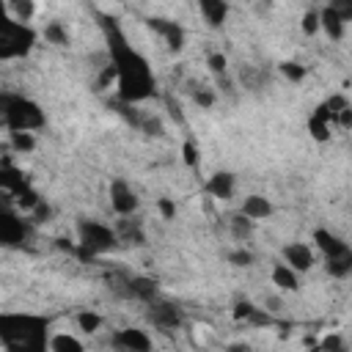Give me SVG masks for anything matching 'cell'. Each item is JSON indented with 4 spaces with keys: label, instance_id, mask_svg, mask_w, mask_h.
<instances>
[{
    "label": "cell",
    "instance_id": "6",
    "mask_svg": "<svg viewBox=\"0 0 352 352\" xmlns=\"http://www.w3.org/2000/svg\"><path fill=\"white\" fill-rule=\"evenodd\" d=\"M146 305H148L146 308V319L154 327H160V330H179L184 324V314H182L179 305H173L168 300H151Z\"/></svg>",
    "mask_w": 352,
    "mask_h": 352
},
{
    "label": "cell",
    "instance_id": "14",
    "mask_svg": "<svg viewBox=\"0 0 352 352\" xmlns=\"http://www.w3.org/2000/svg\"><path fill=\"white\" fill-rule=\"evenodd\" d=\"M198 11L209 28H223L228 16V0H198Z\"/></svg>",
    "mask_w": 352,
    "mask_h": 352
},
{
    "label": "cell",
    "instance_id": "21",
    "mask_svg": "<svg viewBox=\"0 0 352 352\" xmlns=\"http://www.w3.org/2000/svg\"><path fill=\"white\" fill-rule=\"evenodd\" d=\"M272 283L283 292H297L300 280H297V270H292L289 264H275L272 267Z\"/></svg>",
    "mask_w": 352,
    "mask_h": 352
},
{
    "label": "cell",
    "instance_id": "11",
    "mask_svg": "<svg viewBox=\"0 0 352 352\" xmlns=\"http://www.w3.org/2000/svg\"><path fill=\"white\" fill-rule=\"evenodd\" d=\"M283 258H286V264H289L292 270H297V272H308V270L314 267V250H311L305 242H289V245L283 248Z\"/></svg>",
    "mask_w": 352,
    "mask_h": 352
},
{
    "label": "cell",
    "instance_id": "32",
    "mask_svg": "<svg viewBox=\"0 0 352 352\" xmlns=\"http://www.w3.org/2000/svg\"><path fill=\"white\" fill-rule=\"evenodd\" d=\"M30 220H33L36 226H41V223H50V220H52V206H50V204L41 198V201H38V204L30 209Z\"/></svg>",
    "mask_w": 352,
    "mask_h": 352
},
{
    "label": "cell",
    "instance_id": "25",
    "mask_svg": "<svg viewBox=\"0 0 352 352\" xmlns=\"http://www.w3.org/2000/svg\"><path fill=\"white\" fill-rule=\"evenodd\" d=\"M8 143H11V148L19 151V154H28V151L36 148V138H33V132H25V129H14V132H8Z\"/></svg>",
    "mask_w": 352,
    "mask_h": 352
},
{
    "label": "cell",
    "instance_id": "18",
    "mask_svg": "<svg viewBox=\"0 0 352 352\" xmlns=\"http://www.w3.org/2000/svg\"><path fill=\"white\" fill-rule=\"evenodd\" d=\"M344 107H349L346 96H344V94H333V96H327V99H324L322 104H316L314 116H319V118H324V121L336 124V116H338V113H341Z\"/></svg>",
    "mask_w": 352,
    "mask_h": 352
},
{
    "label": "cell",
    "instance_id": "37",
    "mask_svg": "<svg viewBox=\"0 0 352 352\" xmlns=\"http://www.w3.org/2000/svg\"><path fill=\"white\" fill-rule=\"evenodd\" d=\"M327 6H330L344 22H352V0H327Z\"/></svg>",
    "mask_w": 352,
    "mask_h": 352
},
{
    "label": "cell",
    "instance_id": "45",
    "mask_svg": "<svg viewBox=\"0 0 352 352\" xmlns=\"http://www.w3.org/2000/svg\"><path fill=\"white\" fill-rule=\"evenodd\" d=\"M165 104H168V113H170V118H173L176 124H184V113H182L179 102H173V96H170V94L165 96Z\"/></svg>",
    "mask_w": 352,
    "mask_h": 352
},
{
    "label": "cell",
    "instance_id": "33",
    "mask_svg": "<svg viewBox=\"0 0 352 352\" xmlns=\"http://www.w3.org/2000/svg\"><path fill=\"white\" fill-rule=\"evenodd\" d=\"M110 82H118V69H116V63L102 66V72H99V77H96V91L107 88Z\"/></svg>",
    "mask_w": 352,
    "mask_h": 352
},
{
    "label": "cell",
    "instance_id": "46",
    "mask_svg": "<svg viewBox=\"0 0 352 352\" xmlns=\"http://www.w3.org/2000/svg\"><path fill=\"white\" fill-rule=\"evenodd\" d=\"M336 124H338L341 129H346V132L352 129V104H349V107H344V110L336 116Z\"/></svg>",
    "mask_w": 352,
    "mask_h": 352
},
{
    "label": "cell",
    "instance_id": "7",
    "mask_svg": "<svg viewBox=\"0 0 352 352\" xmlns=\"http://www.w3.org/2000/svg\"><path fill=\"white\" fill-rule=\"evenodd\" d=\"M30 234H33V228H30V223H28V220L16 217V214H14V212H8V209H3V212H0V242H3L6 248H14V245L28 242V239H30Z\"/></svg>",
    "mask_w": 352,
    "mask_h": 352
},
{
    "label": "cell",
    "instance_id": "5",
    "mask_svg": "<svg viewBox=\"0 0 352 352\" xmlns=\"http://www.w3.org/2000/svg\"><path fill=\"white\" fill-rule=\"evenodd\" d=\"M36 44V30L28 22L6 19L0 22V60L25 58Z\"/></svg>",
    "mask_w": 352,
    "mask_h": 352
},
{
    "label": "cell",
    "instance_id": "15",
    "mask_svg": "<svg viewBox=\"0 0 352 352\" xmlns=\"http://www.w3.org/2000/svg\"><path fill=\"white\" fill-rule=\"evenodd\" d=\"M157 289H160V283L154 278H146V275H132L129 278V297L132 300L151 302V300H157Z\"/></svg>",
    "mask_w": 352,
    "mask_h": 352
},
{
    "label": "cell",
    "instance_id": "48",
    "mask_svg": "<svg viewBox=\"0 0 352 352\" xmlns=\"http://www.w3.org/2000/svg\"><path fill=\"white\" fill-rule=\"evenodd\" d=\"M264 308L272 314V311H280V308H283V302H280L278 297H267V300H264Z\"/></svg>",
    "mask_w": 352,
    "mask_h": 352
},
{
    "label": "cell",
    "instance_id": "8",
    "mask_svg": "<svg viewBox=\"0 0 352 352\" xmlns=\"http://www.w3.org/2000/svg\"><path fill=\"white\" fill-rule=\"evenodd\" d=\"M146 25L162 36V41L168 44L170 52H182L184 50V28L179 22H170V19H162V16H148Z\"/></svg>",
    "mask_w": 352,
    "mask_h": 352
},
{
    "label": "cell",
    "instance_id": "35",
    "mask_svg": "<svg viewBox=\"0 0 352 352\" xmlns=\"http://www.w3.org/2000/svg\"><path fill=\"white\" fill-rule=\"evenodd\" d=\"M206 66H209V72L212 74H226V69H228V60H226V55L223 52H212L209 58H206Z\"/></svg>",
    "mask_w": 352,
    "mask_h": 352
},
{
    "label": "cell",
    "instance_id": "31",
    "mask_svg": "<svg viewBox=\"0 0 352 352\" xmlns=\"http://www.w3.org/2000/svg\"><path fill=\"white\" fill-rule=\"evenodd\" d=\"M77 327L91 336V333H96V330L102 327V316L94 314V311H80V314H77Z\"/></svg>",
    "mask_w": 352,
    "mask_h": 352
},
{
    "label": "cell",
    "instance_id": "42",
    "mask_svg": "<svg viewBox=\"0 0 352 352\" xmlns=\"http://www.w3.org/2000/svg\"><path fill=\"white\" fill-rule=\"evenodd\" d=\"M182 160H184L190 168H195V165H198V148H195V143H192V140H184V146H182Z\"/></svg>",
    "mask_w": 352,
    "mask_h": 352
},
{
    "label": "cell",
    "instance_id": "47",
    "mask_svg": "<svg viewBox=\"0 0 352 352\" xmlns=\"http://www.w3.org/2000/svg\"><path fill=\"white\" fill-rule=\"evenodd\" d=\"M242 82H245L250 91H256V88H258V74H256L253 69H245V72H242Z\"/></svg>",
    "mask_w": 352,
    "mask_h": 352
},
{
    "label": "cell",
    "instance_id": "40",
    "mask_svg": "<svg viewBox=\"0 0 352 352\" xmlns=\"http://www.w3.org/2000/svg\"><path fill=\"white\" fill-rule=\"evenodd\" d=\"M253 302L250 300H239V302H234V311H231V316L236 319V322H248V316L253 314Z\"/></svg>",
    "mask_w": 352,
    "mask_h": 352
},
{
    "label": "cell",
    "instance_id": "23",
    "mask_svg": "<svg viewBox=\"0 0 352 352\" xmlns=\"http://www.w3.org/2000/svg\"><path fill=\"white\" fill-rule=\"evenodd\" d=\"M107 107H110L113 113H118V116H121L126 124H132L135 129H140L143 116L135 110V104H132V102H124V99H118V96H116V99H110V102H107Z\"/></svg>",
    "mask_w": 352,
    "mask_h": 352
},
{
    "label": "cell",
    "instance_id": "12",
    "mask_svg": "<svg viewBox=\"0 0 352 352\" xmlns=\"http://www.w3.org/2000/svg\"><path fill=\"white\" fill-rule=\"evenodd\" d=\"M234 187H236V176L228 173V170H217L206 179L204 190L212 195V198H220V201H228L234 195Z\"/></svg>",
    "mask_w": 352,
    "mask_h": 352
},
{
    "label": "cell",
    "instance_id": "20",
    "mask_svg": "<svg viewBox=\"0 0 352 352\" xmlns=\"http://www.w3.org/2000/svg\"><path fill=\"white\" fill-rule=\"evenodd\" d=\"M228 231H231V236H234L236 242L250 239V236H253V217H248V214L239 209L236 214L228 217Z\"/></svg>",
    "mask_w": 352,
    "mask_h": 352
},
{
    "label": "cell",
    "instance_id": "16",
    "mask_svg": "<svg viewBox=\"0 0 352 352\" xmlns=\"http://www.w3.org/2000/svg\"><path fill=\"white\" fill-rule=\"evenodd\" d=\"M314 242L322 250V256H338V253H346L349 250V245L344 239H338L336 234H330L327 228H316L314 231Z\"/></svg>",
    "mask_w": 352,
    "mask_h": 352
},
{
    "label": "cell",
    "instance_id": "2",
    "mask_svg": "<svg viewBox=\"0 0 352 352\" xmlns=\"http://www.w3.org/2000/svg\"><path fill=\"white\" fill-rule=\"evenodd\" d=\"M47 344V319L28 314L0 319V346L6 352H44Z\"/></svg>",
    "mask_w": 352,
    "mask_h": 352
},
{
    "label": "cell",
    "instance_id": "34",
    "mask_svg": "<svg viewBox=\"0 0 352 352\" xmlns=\"http://www.w3.org/2000/svg\"><path fill=\"white\" fill-rule=\"evenodd\" d=\"M214 99H217V96H214L212 88H201V85H198V91H192V102H195L198 107H204V110H209V107L214 104Z\"/></svg>",
    "mask_w": 352,
    "mask_h": 352
},
{
    "label": "cell",
    "instance_id": "43",
    "mask_svg": "<svg viewBox=\"0 0 352 352\" xmlns=\"http://www.w3.org/2000/svg\"><path fill=\"white\" fill-rule=\"evenodd\" d=\"M157 209H160V214H162L165 220H173V217H176V204H173L170 198H157Z\"/></svg>",
    "mask_w": 352,
    "mask_h": 352
},
{
    "label": "cell",
    "instance_id": "13",
    "mask_svg": "<svg viewBox=\"0 0 352 352\" xmlns=\"http://www.w3.org/2000/svg\"><path fill=\"white\" fill-rule=\"evenodd\" d=\"M116 234H118V239L124 245H138V248L146 245V234L140 228V220H132L129 214H121V220L116 226Z\"/></svg>",
    "mask_w": 352,
    "mask_h": 352
},
{
    "label": "cell",
    "instance_id": "9",
    "mask_svg": "<svg viewBox=\"0 0 352 352\" xmlns=\"http://www.w3.org/2000/svg\"><path fill=\"white\" fill-rule=\"evenodd\" d=\"M110 346L113 349H124V352H148L151 349V338L138 327H124V330L113 333Z\"/></svg>",
    "mask_w": 352,
    "mask_h": 352
},
{
    "label": "cell",
    "instance_id": "39",
    "mask_svg": "<svg viewBox=\"0 0 352 352\" xmlns=\"http://www.w3.org/2000/svg\"><path fill=\"white\" fill-rule=\"evenodd\" d=\"M228 264H234V267H250L253 264V253L250 250H231L228 253Z\"/></svg>",
    "mask_w": 352,
    "mask_h": 352
},
{
    "label": "cell",
    "instance_id": "27",
    "mask_svg": "<svg viewBox=\"0 0 352 352\" xmlns=\"http://www.w3.org/2000/svg\"><path fill=\"white\" fill-rule=\"evenodd\" d=\"M308 135L316 140V143H327L330 140V121H324V118H319V116H311L308 118Z\"/></svg>",
    "mask_w": 352,
    "mask_h": 352
},
{
    "label": "cell",
    "instance_id": "30",
    "mask_svg": "<svg viewBox=\"0 0 352 352\" xmlns=\"http://www.w3.org/2000/svg\"><path fill=\"white\" fill-rule=\"evenodd\" d=\"M278 69H280V74H283L286 80H292V82H302V80L308 77V69H305L302 63H297V60H283Z\"/></svg>",
    "mask_w": 352,
    "mask_h": 352
},
{
    "label": "cell",
    "instance_id": "22",
    "mask_svg": "<svg viewBox=\"0 0 352 352\" xmlns=\"http://www.w3.org/2000/svg\"><path fill=\"white\" fill-rule=\"evenodd\" d=\"M242 212H245L248 217H253V220H264V217L272 214V204H270L264 195H248V198L242 201Z\"/></svg>",
    "mask_w": 352,
    "mask_h": 352
},
{
    "label": "cell",
    "instance_id": "3",
    "mask_svg": "<svg viewBox=\"0 0 352 352\" xmlns=\"http://www.w3.org/2000/svg\"><path fill=\"white\" fill-rule=\"evenodd\" d=\"M121 245L116 228L99 223V220H88V217H80L77 220V256L82 261H91L102 253H110Z\"/></svg>",
    "mask_w": 352,
    "mask_h": 352
},
{
    "label": "cell",
    "instance_id": "28",
    "mask_svg": "<svg viewBox=\"0 0 352 352\" xmlns=\"http://www.w3.org/2000/svg\"><path fill=\"white\" fill-rule=\"evenodd\" d=\"M44 38L50 44H55V47H69V33H66V28L60 22H50L44 28Z\"/></svg>",
    "mask_w": 352,
    "mask_h": 352
},
{
    "label": "cell",
    "instance_id": "38",
    "mask_svg": "<svg viewBox=\"0 0 352 352\" xmlns=\"http://www.w3.org/2000/svg\"><path fill=\"white\" fill-rule=\"evenodd\" d=\"M140 129H143L148 138H162V135H165V129H162V121H160V118H146V116H143Z\"/></svg>",
    "mask_w": 352,
    "mask_h": 352
},
{
    "label": "cell",
    "instance_id": "44",
    "mask_svg": "<svg viewBox=\"0 0 352 352\" xmlns=\"http://www.w3.org/2000/svg\"><path fill=\"white\" fill-rule=\"evenodd\" d=\"M344 346H346L344 338L336 336V333H330V336H324V338L319 341V349H333V352H336V349H344Z\"/></svg>",
    "mask_w": 352,
    "mask_h": 352
},
{
    "label": "cell",
    "instance_id": "41",
    "mask_svg": "<svg viewBox=\"0 0 352 352\" xmlns=\"http://www.w3.org/2000/svg\"><path fill=\"white\" fill-rule=\"evenodd\" d=\"M248 324H253V327H267V324H272V316H270L267 308H253V314L248 316Z\"/></svg>",
    "mask_w": 352,
    "mask_h": 352
},
{
    "label": "cell",
    "instance_id": "29",
    "mask_svg": "<svg viewBox=\"0 0 352 352\" xmlns=\"http://www.w3.org/2000/svg\"><path fill=\"white\" fill-rule=\"evenodd\" d=\"M8 8L14 14V19H19V22H28L36 14V3L33 0H8Z\"/></svg>",
    "mask_w": 352,
    "mask_h": 352
},
{
    "label": "cell",
    "instance_id": "24",
    "mask_svg": "<svg viewBox=\"0 0 352 352\" xmlns=\"http://www.w3.org/2000/svg\"><path fill=\"white\" fill-rule=\"evenodd\" d=\"M50 352H82V341H77L74 336H66V333H58L50 338L47 344Z\"/></svg>",
    "mask_w": 352,
    "mask_h": 352
},
{
    "label": "cell",
    "instance_id": "1",
    "mask_svg": "<svg viewBox=\"0 0 352 352\" xmlns=\"http://www.w3.org/2000/svg\"><path fill=\"white\" fill-rule=\"evenodd\" d=\"M96 19H99V28L107 38L110 63H116V69H118V99L132 102V104L148 99L154 94V74H151L148 60L138 50H132V44L121 33L116 16L96 14Z\"/></svg>",
    "mask_w": 352,
    "mask_h": 352
},
{
    "label": "cell",
    "instance_id": "19",
    "mask_svg": "<svg viewBox=\"0 0 352 352\" xmlns=\"http://www.w3.org/2000/svg\"><path fill=\"white\" fill-rule=\"evenodd\" d=\"M324 272L330 278H346V275H352V250L338 253V256H324Z\"/></svg>",
    "mask_w": 352,
    "mask_h": 352
},
{
    "label": "cell",
    "instance_id": "26",
    "mask_svg": "<svg viewBox=\"0 0 352 352\" xmlns=\"http://www.w3.org/2000/svg\"><path fill=\"white\" fill-rule=\"evenodd\" d=\"M11 198H14V204H16V209H22V212H30L38 201H41V195L30 187V184H25L22 190H16V192H11Z\"/></svg>",
    "mask_w": 352,
    "mask_h": 352
},
{
    "label": "cell",
    "instance_id": "36",
    "mask_svg": "<svg viewBox=\"0 0 352 352\" xmlns=\"http://www.w3.org/2000/svg\"><path fill=\"white\" fill-rule=\"evenodd\" d=\"M300 28H302L305 36H314L319 30V14L316 11H305L302 19H300Z\"/></svg>",
    "mask_w": 352,
    "mask_h": 352
},
{
    "label": "cell",
    "instance_id": "4",
    "mask_svg": "<svg viewBox=\"0 0 352 352\" xmlns=\"http://www.w3.org/2000/svg\"><path fill=\"white\" fill-rule=\"evenodd\" d=\"M0 113H3V126L8 132H14V129L33 132V129H41L47 124L44 110L33 99H25L19 94H3L0 96Z\"/></svg>",
    "mask_w": 352,
    "mask_h": 352
},
{
    "label": "cell",
    "instance_id": "10",
    "mask_svg": "<svg viewBox=\"0 0 352 352\" xmlns=\"http://www.w3.org/2000/svg\"><path fill=\"white\" fill-rule=\"evenodd\" d=\"M110 206H113V212L118 217L121 214H132L138 209V195L132 192V187L124 179H113L110 182Z\"/></svg>",
    "mask_w": 352,
    "mask_h": 352
},
{
    "label": "cell",
    "instance_id": "17",
    "mask_svg": "<svg viewBox=\"0 0 352 352\" xmlns=\"http://www.w3.org/2000/svg\"><path fill=\"white\" fill-rule=\"evenodd\" d=\"M319 28L327 33V38H333V41H341L344 38V28H346V22L327 6L324 11H319Z\"/></svg>",
    "mask_w": 352,
    "mask_h": 352
}]
</instances>
